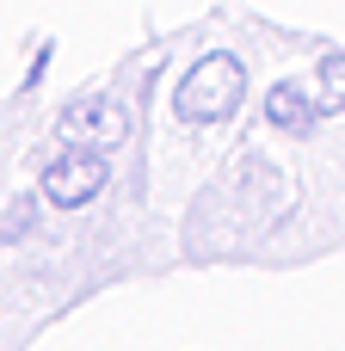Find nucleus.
<instances>
[{
  "label": "nucleus",
  "instance_id": "obj_1",
  "mask_svg": "<svg viewBox=\"0 0 345 351\" xmlns=\"http://www.w3.org/2000/svg\"><path fill=\"white\" fill-rule=\"evenodd\" d=\"M241 93H247V68L216 49V56H204V62L185 74V86H179V117H185V123H222V117L241 105Z\"/></svg>",
  "mask_w": 345,
  "mask_h": 351
},
{
  "label": "nucleus",
  "instance_id": "obj_2",
  "mask_svg": "<svg viewBox=\"0 0 345 351\" xmlns=\"http://www.w3.org/2000/svg\"><path fill=\"white\" fill-rule=\"evenodd\" d=\"M130 136V117L117 99H74L56 123L62 148H93V154H117V142Z\"/></svg>",
  "mask_w": 345,
  "mask_h": 351
},
{
  "label": "nucleus",
  "instance_id": "obj_3",
  "mask_svg": "<svg viewBox=\"0 0 345 351\" xmlns=\"http://www.w3.org/2000/svg\"><path fill=\"white\" fill-rule=\"evenodd\" d=\"M105 167H111V154L62 148V154L49 160V173H43V197H49L56 210H80L93 191H105Z\"/></svg>",
  "mask_w": 345,
  "mask_h": 351
},
{
  "label": "nucleus",
  "instance_id": "obj_4",
  "mask_svg": "<svg viewBox=\"0 0 345 351\" xmlns=\"http://www.w3.org/2000/svg\"><path fill=\"white\" fill-rule=\"evenodd\" d=\"M321 111H327V105L309 99L302 86H272V93H265V117H272L278 130H290V136H309V130L321 123Z\"/></svg>",
  "mask_w": 345,
  "mask_h": 351
},
{
  "label": "nucleus",
  "instance_id": "obj_5",
  "mask_svg": "<svg viewBox=\"0 0 345 351\" xmlns=\"http://www.w3.org/2000/svg\"><path fill=\"white\" fill-rule=\"evenodd\" d=\"M321 105L327 111H345V56H321Z\"/></svg>",
  "mask_w": 345,
  "mask_h": 351
},
{
  "label": "nucleus",
  "instance_id": "obj_6",
  "mask_svg": "<svg viewBox=\"0 0 345 351\" xmlns=\"http://www.w3.org/2000/svg\"><path fill=\"white\" fill-rule=\"evenodd\" d=\"M25 234H31V204L19 197V204L6 210V241H25Z\"/></svg>",
  "mask_w": 345,
  "mask_h": 351
}]
</instances>
